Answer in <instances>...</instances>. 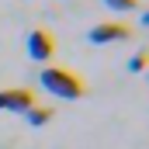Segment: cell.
<instances>
[{"label": "cell", "mask_w": 149, "mask_h": 149, "mask_svg": "<svg viewBox=\"0 0 149 149\" xmlns=\"http://www.w3.org/2000/svg\"><path fill=\"white\" fill-rule=\"evenodd\" d=\"M38 80H42V87H45L49 94H56V97L76 101V97L87 94V83H83L70 66H45V70H38Z\"/></svg>", "instance_id": "obj_1"}, {"label": "cell", "mask_w": 149, "mask_h": 149, "mask_svg": "<svg viewBox=\"0 0 149 149\" xmlns=\"http://www.w3.org/2000/svg\"><path fill=\"white\" fill-rule=\"evenodd\" d=\"M28 59L31 63H49L52 56H56V35L49 31V28H35L31 35H28Z\"/></svg>", "instance_id": "obj_2"}, {"label": "cell", "mask_w": 149, "mask_h": 149, "mask_svg": "<svg viewBox=\"0 0 149 149\" xmlns=\"http://www.w3.org/2000/svg\"><path fill=\"white\" fill-rule=\"evenodd\" d=\"M128 38H132V28H128V24H121V21H101V24H94V28L87 31V42H94V45L128 42Z\"/></svg>", "instance_id": "obj_3"}, {"label": "cell", "mask_w": 149, "mask_h": 149, "mask_svg": "<svg viewBox=\"0 0 149 149\" xmlns=\"http://www.w3.org/2000/svg\"><path fill=\"white\" fill-rule=\"evenodd\" d=\"M35 104H38V97H35V90H31V87H7V104H3V111L28 114Z\"/></svg>", "instance_id": "obj_4"}, {"label": "cell", "mask_w": 149, "mask_h": 149, "mask_svg": "<svg viewBox=\"0 0 149 149\" xmlns=\"http://www.w3.org/2000/svg\"><path fill=\"white\" fill-rule=\"evenodd\" d=\"M52 114H56L52 108H38V104H35V108H31V111L24 114V118H28V125H35V128H42V125H45V121H49Z\"/></svg>", "instance_id": "obj_5"}, {"label": "cell", "mask_w": 149, "mask_h": 149, "mask_svg": "<svg viewBox=\"0 0 149 149\" xmlns=\"http://www.w3.org/2000/svg\"><path fill=\"white\" fill-rule=\"evenodd\" d=\"M104 7L108 10H135V7H142V0H104Z\"/></svg>", "instance_id": "obj_6"}, {"label": "cell", "mask_w": 149, "mask_h": 149, "mask_svg": "<svg viewBox=\"0 0 149 149\" xmlns=\"http://www.w3.org/2000/svg\"><path fill=\"white\" fill-rule=\"evenodd\" d=\"M142 70H146V52L139 49V52L128 59V73H142Z\"/></svg>", "instance_id": "obj_7"}, {"label": "cell", "mask_w": 149, "mask_h": 149, "mask_svg": "<svg viewBox=\"0 0 149 149\" xmlns=\"http://www.w3.org/2000/svg\"><path fill=\"white\" fill-rule=\"evenodd\" d=\"M3 104H7V90H0V111H3Z\"/></svg>", "instance_id": "obj_8"}]
</instances>
